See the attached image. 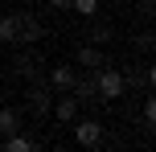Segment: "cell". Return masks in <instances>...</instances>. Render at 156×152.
<instances>
[{
	"mask_svg": "<svg viewBox=\"0 0 156 152\" xmlns=\"http://www.w3.org/2000/svg\"><path fill=\"white\" fill-rule=\"evenodd\" d=\"M123 90H127V87H123V70H115V66L94 70V95H99L103 103H115Z\"/></svg>",
	"mask_w": 156,
	"mask_h": 152,
	"instance_id": "cell-1",
	"label": "cell"
},
{
	"mask_svg": "<svg viewBox=\"0 0 156 152\" xmlns=\"http://www.w3.org/2000/svg\"><path fill=\"white\" fill-rule=\"evenodd\" d=\"M103 140H107V132H103L99 119H74V144L86 148V152H99Z\"/></svg>",
	"mask_w": 156,
	"mask_h": 152,
	"instance_id": "cell-2",
	"label": "cell"
},
{
	"mask_svg": "<svg viewBox=\"0 0 156 152\" xmlns=\"http://www.w3.org/2000/svg\"><path fill=\"white\" fill-rule=\"evenodd\" d=\"M25 103L33 107V115H37V119H45V115H49V107H54V90L45 87V78L29 82V90H25Z\"/></svg>",
	"mask_w": 156,
	"mask_h": 152,
	"instance_id": "cell-3",
	"label": "cell"
},
{
	"mask_svg": "<svg viewBox=\"0 0 156 152\" xmlns=\"http://www.w3.org/2000/svg\"><path fill=\"white\" fill-rule=\"evenodd\" d=\"M16 21V45H33V41H41V21L33 12H12Z\"/></svg>",
	"mask_w": 156,
	"mask_h": 152,
	"instance_id": "cell-4",
	"label": "cell"
},
{
	"mask_svg": "<svg viewBox=\"0 0 156 152\" xmlns=\"http://www.w3.org/2000/svg\"><path fill=\"white\" fill-rule=\"evenodd\" d=\"M78 111H82V103H78L70 90H66L62 99H54V107H49V115H54L58 123H74V119H78Z\"/></svg>",
	"mask_w": 156,
	"mask_h": 152,
	"instance_id": "cell-5",
	"label": "cell"
},
{
	"mask_svg": "<svg viewBox=\"0 0 156 152\" xmlns=\"http://www.w3.org/2000/svg\"><path fill=\"white\" fill-rule=\"evenodd\" d=\"M74 78H78L74 66H54V70H49V78H45V87H49V90H58V95H66V90L74 87Z\"/></svg>",
	"mask_w": 156,
	"mask_h": 152,
	"instance_id": "cell-6",
	"label": "cell"
},
{
	"mask_svg": "<svg viewBox=\"0 0 156 152\" xmlns=\"http://www.w3.org/2000/svg\"><path fill=\"white\" fill-rule=\"evenodd\" d=\"M78 66H82V70H103V66H107V54H103V45H78Z\"/></svg>",
	"mask_w": 156,
	"mask_h": 152,
	"instance_id": "cell-7",
	"label": "cell"
},
{
	"mask_svg": "<svg viewBox=\"0 0 156 152\" xmlns=\"http://www.w3.org/2000/svg\"><path fill=\"white\" fill-rule=\"evenodd\" d=\"M0 152H41V144L29 140V136H21V132H12V136H4V148Z\"/></svg>",
	"mask_w": 156,
	"mask_h": 152,
	"instance_id": "cell-8",
	"label": "cell"
},
{
	"mask_svg": "<svg viewBox=\"0 0 156 152\" xmlns=\"http://www.w3.org/2000/svg\"><path fill=\"white\" fill-rule=\"evenodd\" d=\"M21 132V111L16 107H0V136H12Z\"/></svg>",
	"mask_w": 156,
	"mask_h": 152,
	"instance_id": "cell-9",
	"label": "cell"
},
{
	"mask_svg": "<svg viewBox=\"0 0 156 152\" xmlns=\"http://www.w3.org/2000/svg\"><path fill=\"white\" fill-rule=\"evenodd\" d=\"M70 95L78 99V103H90V99H99V95H94V74H90V78H74Z\"/></svg>",
	"mask_w": 156,
	"mask_h": 152,
	"instance_id": "cell-10",
	"label": "cell"
},
{
	"mask_svg": "<svg viewBox=\"0 0 156 152\" xmlns=\"http://www.w3.org/2000/svg\"><path fill=\"white\" fill-rule=\"evenodd\" d=\"M0 45H16V21L0 16Z\"/></svg>",
	"mask_w": 156,
	"mask_h": 152,
	"instance_id": "cell-11",
	"label": "cell"
},
{
	"mask_svg": "<svg viewBox=\"0 0 156 152\" xmlns=\"http://www.w3.org/2000/svg\"><path fill=\"white\" fill-rule=\"evenodd\" d=\"M111 37H115V29H111V25H94V29H90V45H111Z\"/></svg>",
	"mask_w": 156,
	"mask_h": 152,
	"instance_id": "cell-12",
	"label": "cell"
},
{
	"mask_svg": "<svg viewBox=\"0 0 156 152\" xmlns=\"http://www.w3.org/2000/svg\"><path fill=\"white\" fill-rule=\"evenodd\" d=\"M70 12H78V16H94V12H99V0H70Z\"/></svg>",
	"mask_w": 156,
	"mask_h": 152,
	"instance_id": "cell-13",
	"label": "cell"
},
{
	"mask_svg": "<svg viewBox=\"0 0 156 152\" xmlns=\"http://www.w3.org/2000/svg\"><path fill=\"white\" fill-rule=\"evenodd\" d=\"M140 115H144V123H148V128L156 123V99H152V95L144 99V111H140Z\"/></svg>",
	"mask_w": 156,
	"mask_h": 152,
	"instance_id": "cell-14",
	"label": "cell"
},
{
	"mask_svg": "<svg viewBox=\"0 0 156 152\" xmlns=\"http://www.w3.org/2000/svg\"><path fill=\"white\" fill-rule=\"evenodd\" d=\"M136 45H140L144 54H148V49H152V33H140V37H136Z\"/></svg>",
	"mask_w": 156,
	"mask_h": 152,
	"instance_id": "cell-15",
	"label": "cell"
},
{
	"mask_svg": "<svg viewBox=\"0 0 156 152\" xmlns=\"http://www.w3.org/2000/svg\"><path fill=\"white\" fill-rule=\"evenodd\" d=\"M49 4H54L58 12H70V0H49Z\"/></svg>",
	"mask_w": 156,
	"mask_h": 152,
	"instance_id": "cell-16",
	"label": "cell"
},
{
	"mask_svg": "<svg viewBox=\"0 0 156 152\" xmlns=\"http://www.w3.org/2000/svg\"><path fill=\"white\" fill-rule=\"evenodd\" d=\"M103 148H107V144H103ZM107 152H119V148H107Z\"/></svg>",
	"mask_w": 156,
	"mask_h": 152,
	"instance_id": "cell-17",
	"label": "cell"
}]
</instances>
